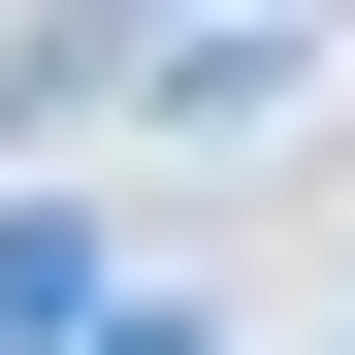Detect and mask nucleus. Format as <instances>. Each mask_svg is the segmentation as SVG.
Masks as SVG:
<instances>
[{
    "mask_svg": "<svg viewBox=\"0 0 355 355\" xmlns=\"http://www.w3.org/2000/svg\"><path fill=\"white\" fill-rule=\"evenodd\" d=\"M291 65H323L291 0H194V33H130V97H194V130H291Z\"/></svg>",
    "mask_w": 355,
    "mask_h": 355,
    "instance_id": "f257e3e1",
    "label": "nucleus"
},
{
    "mask_svg": "<svg viewBox=\"0 0 355 355\" xmlns=\"http://www.w3.org/2000/svg\"><path fill=\"white\" fill-rule=\"evenodd\" d=\"M97 323H130V291H97V226H65V194H0V355H97Z\"/></svg>",
    "mask_w": 355,
    "mask_h": 355,
    "instance_id": "f03ea898",
    "label": "nucleus"
},
{
    "mask_svg": "<svg viewBox=\"0 0 355 355\" xmlns=\"http://www.w3.org/2000/svg\"><path fill=\"white\" fill-rule=\"evenodd\" d=\"M97 355H194V323H97Z\"/></svg>",
    "mask_w": 355,
    "mask_h": 355,
    "instance_id": "7ed1b4c3",
    "label": "nucleus"
}]
</instances>
